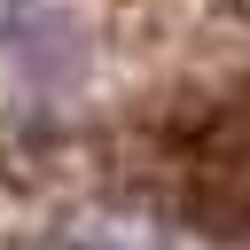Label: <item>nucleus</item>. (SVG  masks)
Wrapping results in <instances>:
<instances>
[{
    "label": "nucleus",
    "mask_w": 250,
    "mask_h": 250,
    "mask_svg": "<svg viewBox=\"0 0 250 250\" xmlns=\"http://www.w3.org/2000/svg\"><path fill=\"white\" fill-rule=\"evenodd\" d=\"M0 31H8V55H16V62H23V70H31L39 86L86 62L78 31H70V23L55 16V8H8V23H0Z\"/></svg>",
    "instance_id": "obj_1"
}]
</instances>
